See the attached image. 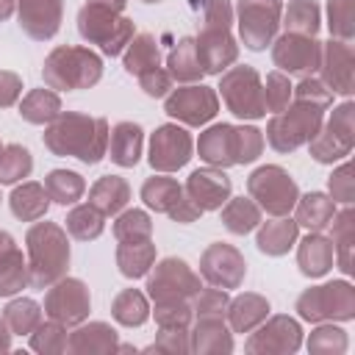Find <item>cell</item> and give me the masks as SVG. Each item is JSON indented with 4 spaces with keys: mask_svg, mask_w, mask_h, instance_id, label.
I'll list each match as a JSON object with an SVG mask.
<instances>
[{
    "mask_svg": "<svg viewBox=\"0 0 355 355\" xmlns=\"http://www.w3.org/2000/svg\"><path fill=\"white\" fill-rule=\"evenodd\" d=\"M44 141L58 155H78L86 164H97L105 153V122L67 114L47 130Z\"/></svg>",
    "mask_w": 355,
    "mask_h": 355,
    "instance_id": "cell-1",
    "label": "cell"
},
{
    "mask_svg": "<svg viewBox=\"0 0 355 355\" xmlns=\"http://www.w3.org/2000/svg\"><path fill=\"white\" fill-rule=\"evenodd\" d=\"M28 244H31V283L33 286H47L53 283L67 261H69V247L64 233L55 225H36L28 233Z\"/></svg>",
    "mask_w": 355,
    "mask_h": 355,
    "instance_id": "cell-2",
    "label": "cell"
},
{
    "mask_svg": "<svg viewBox=\"0 0 355 355\" xmlns=\"http://www.w3.org/2000/svg\"><path fill=\"white\" fill-rule=\"evenodd\" d=\"M100 78V58L89 50L61 47L44 64V80L55 89H83Z\"/></svg>",
    "mask_w": 355,
    "mask_h": 355,
    "instance_id": "cell-3",
    "label": "cell"
},
{
    "mask_svg": "<svg viewBox=\"0 0 355 355\" xmlns=\"http://www.w3.org/2000/svg\"><path fill=\"white\" fill-rule=\"evenodd\" d=\"M78 19H80V33L86 39L103 44V53H108V55H116L133 33L128 19H114V11L100 8V6H86Z\"/></svg>",
    "mask_w": 355,
    "mask_h": 355,
    "instance_id": "cell-4",
    "label": "cell"
},
{
    "mask_svg": "<svg viewBox=\"0 0 355 355\" xmlns=\"http://www.w3.org/2000/svg\"><path fill=\"white\" fill-rule=\"evenodd\" d=\"M277 11H280L277 0H241L239 3L241 36H244L247 47H252V50L266 47V42L272 39L275 25H277Z\"/></svg>",
    "mask_w": 355,
    "mask_h": 355,
    "instance_id": "cell-5",
    "label": "cell"
},
{
    "mask_svg": "<svg viewBox=\"0 0 355 355\" xmlns=\"http://www.w3.org/2000/svg\"><path fill=\"white\" fill-rule=\"evenodd\" d=\"M222 94H225V100L236 116L255 119L263 114V103L258 94V75L252 69H233L222 80Z\"/></svg>",
    "mask_w": 355,
    "mask_h": 355,
    "instance_id": "cell-6",
    "label": "cell"
},
{
    "mask_svg": "<svg viewBox=\"0 0 355 355\" xmlns=\"http://www.w3.org/2000/svg\"><path fill=\"white\" fill-rule=\"evenodd\" d=\"M250 191H252L255 197H261V202H263L266 211H272V214L288 211L291 202H294V194H297L294 183H291L277 166H263V169H258V172L252 175V180H250Z\"/></svg>",
    "mask_w": 355,
    "mask_h": 355,
    "instance_id": "cell-7",
    "label": "cell"
},
{
    "mask_svg": "<svg viewBox=\"0 0 355 355\" xmlns=\"http://www.w3.org/2000/svg\"><path fill=\"white\" fill-rule=\"evenodd\" d=\"M150 294L158 300V305L161 302H178V297H186V294H194L197 291V280H194V275L186 269V263L183 261H175V258H169V261H164L161 266H158V272H155V277L150 280Z\"/></svg>",
    "mask_w": 355,
    "mask_h": 355,
    "instance_id": "cell-8",
    "label": "cell"
},
{
    "mask_svg": "<svg viewBox=\"0 0 355 355\" xmlns=\"http://www.w3.org/2000/svg\"><path fill=\"white\" fill-rule=\"evenodd\" d=\"M166 111L172 116H180L189 125H200L216 114V97L205 86H191V89H178L166 100Z\"/></svg>",
    "mask_w": 355,
    "mask_h": 355,
    "instance_id": "cell-9",
    "label": "cell"
},
{
    "mask_svg": "<svg viewBox=\"0 0 355 355\" xmlns=\"http://www.w3.org/2000/svg\"><path fill=\"white\" fill-rule=\"evenodd\" d=\"M189 150H191V139L186 136V130L166 125L153 136L150 164L158 169H175L189 161Z\"/></svg>",
    "mask_w": 355,
    "mask_h": 355,
    "instance_id": "cell-10",
    "label": "cell"
},
{
    "mask_svg": "<svg viewBox=\"0 0 355 355\" xmlns=\"http://www.w3.org/2000/svg\"><path fill=\"white\" fill-rule=\"evenodd\" d=\"M194 47H197L200 67L205 72H219L225 64L236 58V44L227 33V25H208L205 33L200 36V44Z\"/></svg>",
    "mask_w": 355,
    "mask_h": 355,
    "instance_id": "cell-11",
    "label": "cell"
},
{
    "mask_svg": "<svg viewBox=\"0 0 355 355\" xmlns=\"http://www.w3.org/2000/svg\"><path fill=\"white\" fill-rule=\"evenodd\" d=\"M61 0H19V25L33 39H50L58 31Z\"/></svg>",
    "mask_w": 355,
    "mask_h": 355,
    "instance_id": "cell-12",
    "label": "cell"
},
{
    "mask_svg": "<svg viewBox=\"0 0 355 355\" xmlns=\"http://www.w3.org/2000/svg\"><path fill=\"white\" fill-rule=\"evenodd\" d=\"M47 311H50V316H55L61 322H80L86 316V311H89V297H86L83 283L67 280V283L55 286L50 291Z\"/></svg>",
    "mask_w": 355,
    "mask_h": 355,
    "instance_id": "cell-13",
    "label": "cell"
},
{
    "mask_svg": "<svg viewBox=\"0 0 355 355\" xmlns=\"http://www.w3.org/2000/svg\"><path fill=\"white\" fill-rule=\"evenodd\" d=\"M191 202L205 211V208H219L227 194H230V180L219 172H211V169H197L191 178H189V186H186Z\"/></svg>",
    "mask_w": 355,
    "mask_h": 355,
    "instance_id": "cell-14",
    "label": "cell"
},
{
    "mask_svg": "<svg viewBox=\"0 0 355 355\" xmlns=\"http://www.w3.org/2000/svg\"><path fill=\"white\" fill-rule=\"evenodd\" d=\"M200 155L211 164H233L236 161V130L230 125L211 128L200 141Z\"/></svg>",
    "mask_w": 355,
    "mask_h": 355,
    "instance_id": "cell-15",
    "label": "cell"
},
{
    "mask_svg": "<svg viewBox=\"0 0 355 355\" xmlns=\"http://www.w3.org/2000/svg\"><path fill=\"white\" fill-rule=\"evenodd\" d=\"M141 150V128L133 122H122L111 133V158L122 166H133Z\"/></svg>",
    "mask_w": 355,
    "mask_h": 355,
    "instance_id": "cell-16",
    "label": "cell"
},
{
    "mask_svg": "<svg viewBox=\"0 0 355 355\" xmlns=\"http://www.w3.org/2000/svg\"><path fill=\"white\" fill-rule=\"evenodd\" d=\"M11 208H14V214L22 216V219H36V216H42V214L47 211V194H44L42 186L25 183V186L14 189V194H11Z\"/></svg>",
    "mask_w": 355,
    "mask_h": 355,
    "instance_id": "cell-17",
    "label": "cell"
},
{
    "mask_svg": "<svg viewBox=\"0 0 355 355\" xmlns=\"http://www.w3.org/2000/svg\"><path fill=\"white\" fill-rule=\"evenodd\" d=\"M92 202H94L100 211H105V214L119 211V208L128 202V186H125V180H119V178H114V175L103 178V180L92 189Z\"/></svg>",
    "mask_w": 355,
    "mask_h": 355,
    "instance_id": "cell-18",
    "label": "cell"
},
{
    "mask_svg": "<svg viewBox=\"0 0 355 355\" xmlns=\"http://www.w3.org/2000/svg\"><path fill=\"white\" fill-rule=\"evenodd\" d=\"M311 58H313V50H311L308 42H302V50H300V39H294V36H286V39L277 42L275 61L280 67H286L288 72H305Z\"/></svg>",
    "mask_w": 355,
    "mask_h": 355,
    "instance_id": "cell-19",
    "label": "cell"
},
{
    "mask_svg": "<svg viewBox=\"0 0 355 355\" xmlns=\"http://www.w3.org/2000/svg\"><path fill=\"white\" fill-rule=\"evenodd\" d=\"M141 194H144L147 205H153L155 211H166V214H169V211L175 208V202L180 200L183 189H180L175 180H169V178H153V180L144 183Z\"/></svg>",
    "mask_w": 355,
    "mask_h": 355,
    "instance_id": "cell-20",
    "label": "cell"
},
{
    "mask_svg": "<svg viewBox=\"0 0 355 355\" xmlns=\"http://www.w3.org/2000/svg\"><path fill=\"white\" fill-rule=\"evenodd\" d=\"M169 72L178 78V80H194L200 78L202 67H200V58H197V47L191 39H183L172 55H169Z\"/></svg>",
    "mask_w": 355,
    "mask_h": 355,
    "instance_id": "cell-21",
    "label": "cell"
},
{
    "mask_svg": "<svg viewBox=\"0 0 355 355\" xmlns=\"http://www.w3.org/2000/svg\"><path fill=\"white\" fill-rule=\"evenodd\" d=\"M150 261H153V247L147 241H136L133 239V244H122L119 247V266H122V275H128V277L144 275Z\"/></svg>",
    "mask_w": 355,
    "mask_h": 355,
    "instance_id": "cell-22",
    "label": "cell"
},
{
    "mask_svg": "<svg viewBox=\"0 0 355 355\" xmlns=\"http://www.w3.org/2000/svg\"><path fill=\"white\" fill-rule=\"evenodd\" d=\"M28 122H50L55 114H58V97L39 89L33 94H28V100L22 103V111H19Z\"/></svg>",
    "mask_w": 355,
    "mask_h": 355,
    "instance_id": "cell-23",
    "label": "cell"
},
{
    "mask_svg": "<svg viewBox=\"0 0 355 355\" xmlns=\"http://www.w3.org/2000/svg\"><path fill=\"white\" fill-rule=\"evenodd\" d=\"M47 191L53 194V200H58L61 205H67V202H75V200L80 197L83 180H80V175H75V172L58 169V172H53V175L47 178Z\"/></svg>",
    "mask_w": 355,
    "mask_h": 355,
    "instance_id": "cell-24",
    "label": "cell"
},
{
    "mask_svg": "<svg viewBox=\"0 0 355 355\" xmlns=\"http://www.w3.org/2000/svg\"><path fill=\"white\" fill-rule=\"evenodd\" d=\"M28 172H31V153L17 144L6 147V153L0 155V183H14Z\"/></svg>",
    "mask_w": 355,
    "mask_h": 355,
    "instance_id": "cell-25",
    "label": "cell"
},
{
    "mask_svg": "<svg viewBox=\"0 0 355 355\" xmlns=\"http://www.w3.org/2000/svg\"><path fill=\"white\" fill-rule=\"evenodd\" d=\"M67 230L78 239H94L103 230V216L92 205H80L67 216Z\"/></svg>",
    "mask_w": 355,
    "mask_h": 355,
    "instance_id": "cell-26",
    "label": "cell"
},
{
    "mask_svg": "<svg viewBox=\"0 0 355 355\" xmlns=\"http://www.w3.org/2000/svg\"><path fill=\"white\" fill-rule=\"evenodd\" d=\"M125 67L130 72H139V75L147 72V69H153V67H158V47H155V42L150 36H139L130 44V53L125 58Z\"/></svg>",
    "mask_w": 355,
    "mask_h": 355,
    "instance_id": "cell-27",
    "label": "cell"
},
{
    "mask_svg": "<svg viewBox=\"0 0 355 355\" xmlns=\"http://www.w3.org/2000/svg\"><path fill=\"white\" fill-rule=\"evenodd\" d=\"M114 316L125 324H141L147 319V302L139 291H125L114 302Z\"/></svg>",
    "mask_w": 355,
    "mask_h": 355,
    "instance_id": "cell-28",
    "label": "cell"
},
{
    "mask_svg": "<svg viewBox=\"0 0 355 355\" xmlns=\"http://www.w3.org/2000/svg\"><path fill=\"white\" fill-rule=\"evenodd\" d=\"M225 222L233 233H247L255 227L258 222V208L250 202V200H233L227 208H225Z\"/></svg>",
    "mask_w": 355,
    "mask_h": 355,
    "instance_id": "cell-29",
    "label": "cell"
},
{
    "mask_svg": "<svg viewBox=\"0 0 355 355\" xmlns=\"http://www.w3.org/2000/svg\"><path fill=\"white\" fill-rule=\"evenodd\" d=\"M294 239V225L291 222H280V225H266V230H261V236H258V247L263 250V252H283L286 247H288V241Z\"/></svg>",
    "mask_w": 355,
    "mask_h": 355,
    "instance_id": "cell-30",
    "label": "cell"
},
{
    "mask_svg": "<svg viewBox=\"0 0 355 355\" xmlns=\"http://www.w3.org/2000/svg\"><path fill=\"white\" fill-rule=\"evenodd\" d=\"M330 214H333V208H330V202H327L322 194H311V197H305V202L300 205V219H302V225H308V227H324L327 219H330Z\"/></svg>",
    "mask_w": 355,
    "mask_h": 355,
    "instance_id": "cell-31",
    "label": "cell"
},
{
    "mask_svg": "<svg viewBox=\"0 0 355 355\" xmlns=\"http://www.w3.org/2000/svg\"><path fill=\"white\" fill-rule=\"evenodd\" d=\"M6 319L11 322L14 333H28V330L39 322V308H36V302H31V300L11 302V305L6 308Z\"/></svg>",
    "mask_w": 355,
    "mask_h": 355,
    "instance_id": "cell-32",
    "label": "cell"
},
{
    "mask_svg": "<svg viewBox=\"0 0 355 355\" xmlns=\"http://www.w3.org/2000/svg\"><path fill=\"white\" fill-rule=\"evenodd\" d=\"M261 150V136L255 128L236 130V161H252Z\"/></svg>",
    "mask_w": 355,
    "mask_h": 355,
    "instance_id": "cell-33",
    "label": "cell"
},
{
    "mask_svg": "<svg viewBox=\"0 0 355 355\" xmlns=\"http://www.w3.org/2000/svg\"><path fill=\"white\" fill-rule=\"evenodd\" d=\"M133 233V239H136V233L139 236H147L150 233V219H147V214H141V211H128L119 222H116V236L119 239H128Z\"/></svg>",
    "mask_w": 355,
    "mask_h": 355,
    "instance_id": "cell-34",
    "label": "cell"
},
{
    "mask_svg": "<svg viewBox=\"0 0 355 355\" xmlns=\"http://www.w3.org/2000/svg\"><path fill=\"white\" fill-rule=\"evenodd\" d=\"M25 269H22V255H17L6 269H0V294H14L25 283Z\"/></svg>",
    "mask_w": 355,
    "mask_h": 355,
    "instance_id": "cell-35",
    "label": "cell"
},
{
    "mask_svg": "<svg viewBox=\"0 0 355 355\" xmlns=\"http://www.w3.org/2000/svg\"><path fill=\"white\" fill-rule=\"evenodd\" d=\"M288 22L313 33V31H316V8H313L311 3H294V6L288 8Z\"/></svg>",
    "mask_w": 355,
    "mask_h": 355,
    "instance_id": "cell-36",
    "label": "cell"
},
{
    "mask_svg": "<svg viewBox=\"0 0 355 355\" xmlns=\"http://www.w3.org/2000/svg\"><path fill=\"white\" fill-rule=\"evenodd\" d=\"M225 305H227V297H225L222 291L208 288V291H202L200 300H197V313H200V316H208V313H211V316H219Z\"/></svg>",
    "mask_w": 355,
    "mask_h": 355,
    "instance_id": "cell-37",
    "label": "cell"
},
{
    "mask_svg": "<svg viewBox=\"0 0 355 355\" xmlns=\"http://www.w3.org/2000/svg\"><path fill=\"white\" fill-rule=\"evenodd\" d=\"M155 316H158V322L164 327H169V324H180L183 327L189 322V311L183 305H178V302H161V308L155 311Z\"/></svg>",
    "mask_w": 355,
    "mask_h": 355,
    "instance_id": "cell-38",
    "label": "cell"
},
{
    "mask_svg": "<svg viewBox=\"0 0 355 355\" xmlns=\"http://www.w3.org/2000/svg\"><path fill=\"white\" fill-rule=\"evenodd\" d=\"M141 86H144V92H147V94H153V97H161V94L169 89V75L153 67V69L141 72Z\"/></svg>",
    "mask_w": 355,
    "mask_h": 355,
    "instance_id": "cell-39",
    "label": "cell"
},
{
    "mask_svg": "<svg viewBox=\"0 0 355 355\" xmlns=\"http://www.w3.org/2000/svg\"><path fill=\"white\" fill-rule=\"evenodd\" d=\"M17 92H19V80L14 75H8V72H0V105L14 103Z\"/></svg>",
    "mask_w": 355,
    "mask_h": 355,
    "instance_id": "cell-40",
    "label": "cell"
},
{
    "mask_svg": "<svg viewBox=\"0 0 355 355\" xmlns=\"http://www.w3.org/2000/svg\"><path fill=\"white\" fill-rule=\"evenodd\" d=\"M266 83L272 86V97H266V103H269L272 108H280V105L286 103V94H288L286 80H283L280 75H269V80H266Z\"/></svg>",
    "mask_w": 355,
    "mask_h": 355,
    "instance_id": "cell-41",
    "label": "cell"
},
{
    "mask_svg": "<svg viewBox=\"0 0 355 355\" xmlns=\"http://www.w3.org/2000/svg\"><path fill=\"white\" fill-rule=\"evenodd\" d=\"M19 252L14 250V244H11V236L8 233H0V269H6L14 258H17Z\"/></svg>",
    "mask_w": 355,
    "mask_h": 355,
    "instance_id": "cell-42",
    "label": "cell"
},
{
    "mask_svg": "<svg viewBox=\"0 0 355 355\" xmlns=\"http://www.w3.org/2000/svg\"><path fill=\"white\" fill-rule=\"evenodd\" d=\"M89 6H100V8H108V11H119L125 6V0H89Z\"/></svg>",
    "mask_w": 355,
    "mask_h": 355,
    "instance_id": "cell-43",
    "label": "cell"
},
{
    "mask_svg": "<svg viewBox=\"0 0 355 355\" xmlns=\"http://www.w3.org/2000/svg\"><path fill=\"white\" fill-rule=\"evenodd\" d=\"M147 3H153V0H147Z\"/></svg>",
    "mask_w": 355,
    "mask_h": 355,
    "instance_id": "cell-44",
    "label": "cell"
}]
</instances>
